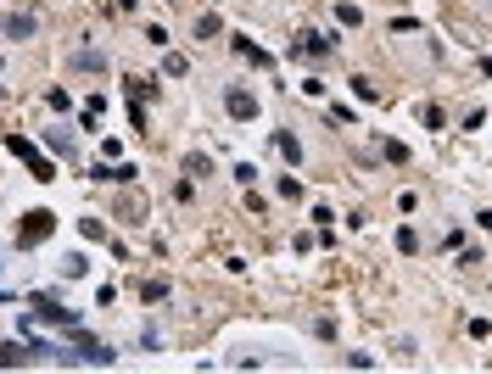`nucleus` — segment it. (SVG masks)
<instances>
[{
	"mask_svg": "<svg viewBox=\"0 0 492 374\" xmlns=\"http://www.w3.org/2000/svg\"><path fill=\"white\" fill-rule=\"evenodd\" d=\"M487 73H492V56H487Z\"/></svg>",
	"mask_w": 492,
	"mask_h": 374,
	"instance_id": "nucleus-21",
	"label": "nucleus"
},
{
	"mask_svg": "<svg viewBox=\"0 0 492 374\" xmlns=\"http://www.w3.org/2000/svg\"><path fill=\"white\" fill-rule=\"evenodd\" d=\"M51 229H56V213H28L23 224H17V246H39V240H51Z\"/></svg>",
	"mask_w": 492,
	"mask_h": 374,
	"instance_id": "nucleus-3",
	"label": "nucleus"
},
{
	"mask_svg": "<svg viewBox=\"0 0 492 374\" xmlns=\"http://www.w3.org/2000/svg\"><path fill=\"white\" fill-rule=\"evenodd\" d=\"M39 23H34V12H6V23H0V34L6 39H28Z\"/></svg>",
	"mask_w": 492,
	"mask_h": 374,
	"instance_id": "nucleus-5",
	"label": "nucleus"
},
{
	"mask_svg": "<svg viewBox=\"0 0 492 374\" xmlns=\"http://www.w3.org/2000/svg\"><path fill=\"white\" fill-rule=\"evenodd\" d=\"M420 123H425V129H442V106L425 101V106H420Z\"/></svg>",
	"mask_w": 492,
	"mask_h": 374,
	"instance_id": "nucleus-14",
	"label": "nucleus"
},
{
	"mask_svg": "<svg viewBox=\"0 0 492 374\" xmlns=\"http://www.w3.org/2000/svg\"><path fill=\"white\" fill-rule=\"evenodd\" d=\"M6 151L28 162V168H34V179H39V185H45V179H56V168H51V162H45V156L34 151V140H23V135H6Z\"/></svg>",
	"mask_w": 492,
	"mask_h": 374,
	"instance_id": "nucleus-2",
	"label": "nucleus"
},
{
	"mask_svg": "<svg viewBox=\"0 0 492 374\" xmlns=\"http://www.w3.org/2000/svg\"><path fill=\"white\" fill-rule=\"evenodd\" d=\"M230 45H235V56H246V62H258V67H269V51H258L252 39H230Z\"/></svg>",
	"mask_w": 492,
	"mask_h": 374,
	"instance_id": "nucleus-8",
	"label": "nucleus"
},
{
	"mask_svg": "<svg viewBox=\"0 0 492 374\" xmlns=\"http://www.w3.org/2000/svg\"><path fill=\"white\" fill-rule=\"evenodd\" d=\"M17 363H34L28 341H0V369H17Z\"/></svg>",
	"mask_w": 492,
	"mask_h": 374,
	"instance_id": "nucleus-6",
	"label": "nucleus"
},
{
	"mask_svg": "<svg viewBox=\"0 0 492 374\" xmlns=\"http://www.w3.org/2000/svg\"><path fill=\"white\" fill-rule=\"evenodd\" d=\"M336 23H347V28H353V23H364V12H358V6H347V0H342V6H336Z\"/></svg>",
	"mask_w": 492,
	"mask_h": 374,
	"instance_id": "nucleus-19",
	"label": "nucleus"
},
{
	"mask_svg": "<svg viewBox=\"0 0 492 374\" xmlns=\"http://www.w3.org/2000/svg\"><path fill=\"white\" fill-rule=\"evenodd\" d=\"M235 179H241V190H252V185H258V168H252V162H241V168H235Z\"/></svg>",
	"mask_w": 492,
	"mask_h": 374,
	"instance_id": "nucleus-20",
	"label": "nucleus"
},
{
	"mask_svg": "<svg viewBox=\"0 0 492 374\" xmlns=\"http://www.w3.org/2000/svg\"><path fill=\"white\" fill-rule=\"evenodd\" d=\"M78 229H85V240H107V224L101 218H78Z\"/></svg>",
	"mask_w": 492,
	"mask_h": 374,
	"instance_id": "nucleus-16",
	"label": "nucleus"
},
{
	"mask_svg": "<svg viewBox=\"0 0 492 374\" xmlns=\"http://www.w3.org/2000/svg\"><path fill=\"white\" fill-rule=\"evenodd\" d=\"M162 296H168V279H146L140 285V302H162Z\"/></svg>",
	"mask_w": 492,
	"mask_h": 374,
	"instance_id": "nucleus-12",
	"label": "nucleus"
},
{
	"mask_svg": "<svg viewBox=\"0 0 492 374\" xmlns=\"http://www.w3.org/2000/svg\"><path fill=\"white\" fill-rule=\"evenodd\" d=\"M28 318H39V324H62V329H78V313H73V307H62L56 296H34Z\"/></svg>",
	"mask_w": 492,
	"mask_h": 374,
	"instance_id": "nucleus-1",
	"label": "nucleus"
},
{
	"mask_svg": "<svg viewBox=\"0 0 492 374\" xmlns=\"http://www.w3.org/2000/svg\"><path fill=\"white\" fill-rule=\"evenodd\" d=\"M397 252L414 257V252H420V235H414V229H397Z\"/></svg>",
	"mask_w": 492,
	"mask_h": 374,
	"instance_id": "nucleus-13",
	"label": "nucleus"
},
{
	"mask_svg": "<svg viewBox=\"0 0 492 374\" xmlns=\"http://www.w3.org/2000/svg\"><path fill=\"white\" fill-rule=\"evenodd\" d=\"M274 151H280L285 162H297V156H302V145H297V135H285V129L274 135Z\"/></svg>",
	"mask_w": 492,
	"mask_h": 374,
	"instance_id": "nucleus-9",
	"label": "nucleus"
},
{
	"mask_svg": "<svg viewBox=\"0 0 492 374\" xmlns=\"http://www.w3.org/2000/svg\"><path fill=\"white\" fill-rule=\"evenodd\" d=\"M213 34H219V17H213V12L196 17V39H213Z\"/></svg>",
	"mask_w": 492,
	"mask_h": 374,
	"instance_id": "nucleus-18",
	"label": "nucleus"
},
{
	"mask_svg": "<svg viewBox=\"0 0 492 374\" xmlns=\"http://www.w3.org/2000/svg\"><path fill=\"white\" fill-rule=\"evenodd\" d=\"M185 174H190V179H201V174H213V162L201 156V151H190V156H185Z\"/></svg>",
	"mask_w": 492,
	"mask_h": 374,
	"instance_id": "nucleus-11",
	"label": "nucleus"
},
{
	"mask_svg": "<svg viewBox=\"0 0 492 374\" xmlns=\"http://www.w3.org/2000/svg\"><path fill=\"white\" fill-rule=\"evenodd\" d=\"M45 145H51V151H73V135H67V129H51Z\"/></svg>",
	"mask_w": 492,
	"mask_h": 374,
	"instance_id": "nucleus-17",
	"label": "nucleus"
},
{
	"mask_svg": "<svg viewBox=\"0 0 492 374\" xmlns=\"http://www.w3.org/2000/svg\"><path fill=\"white\" fill-rule=\"evenodd\" d=\"M67 62H73L78 73H101V67H107V56H101V51H73Z\"/></svg>",
	"mask_w": 492,
	"mask_h": 374,
	"instance_id": "nucleus-7",
	"label": "nucleus"
},
{
	"mask_svg": "<svg viewBox=\"0 0 492 374\" xmlns=\"http://www.w3.org/2000/svg\"><path fill=\"white\" fill-rule=\"evenodd\" d=\"M224 112H230L235 123H246V117H258V101L246 95V90H224Z\"/></svg>",
	"mask_w": 492,
	"mask_h": 374,
	"instance_id": "nucleus-4",
	"label": "nucleus"
},
{
	"mask_svg": "<svg viewBox=\"0 0 492 374\" xmlns=\"http://www.w3.org/2000/svg\"><path fill=\"white\" fill-rule=\"evenodd\" d=\"M162 67H168V73H174V78H185V73H190V62H185V56H179V51H168V56H162Z\"/></svg>",
	"mask_w": 492,
	"mask_h": 374,
	"instance_id": "nucleus-15",
	"label": "nucleus"
},
{
	"mask_svg": "<svg viewBox=\"0 0 492 374\" xmlns=\"http://www.w3.org/2000/svg\"><path fill=\"white\" fill-rule=\"evenodd\" d=\"M62 274H67V279H85V274H90V257H85V252H67Z\"/></svg>",
	"mask_w": 492,
	"mask_h": 374,
	"instance_id": "nucleus-10",
	"label": "nucleus"
}]
</instances>
